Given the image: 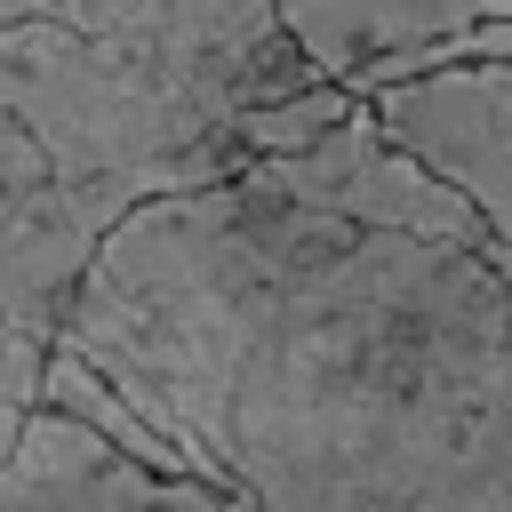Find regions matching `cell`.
<instances>
[{"label":"cell","mask_w":512,"mask_h":512,"mask_svg":"<svg viewBox=\"0 0 512 512\" xmlns=\"http://www.w3.org/2000/svg\"><path fill=\"white\" fill-rule=\"evenodd\" d=\"M0 512H232L216 488L152 472L96 440L88 424L32 408L16 448L0 456Z\"/></svg>","instance_id":"5b68a950"},{"label":"cell","mask_w":512,"mask_h":512,"mask_svg":"<svg viewBox=\"0 0 512 512\" xmlns=\"http://www.w3.org/2000/svg\"><path fill=\"white\" fill-rule=\"evenodd\" d=\"M48 360L56 352H40V344H24L8 320H0V400L8 408H40V384H48Z\"/></svg>","instance_id":"8992f818"},{"label":"cell","mask_w":512,"mask_h":512,"mask_svg":"<svg viewBox=\"0 0 512 512\" xmlns=\"http://www.w3.org/2000/svg\"><path fill=\"white\" fill-rule=\"evenodd\" d=\"M232 512H512V256L256 176L136 208L56 336Z\"/></svg>","instance_id":"6da1fadb"},{"label":"cell","mask_w":512,"mask_h":512,"mask_svg":"<svg viewBox=\"0 0 512 512\" xmlns=\"http://www.w3.org/2000/svg\"><path fill=\"white\" fill-rule=\"evenodd\" d=\"M368 120L392 152L432 168L512 256V64L424 72L368 96Z\"/></svg>","instance_id":"3957f363"},{"label":"cell","mask_w":512,"mask_h":512,"mask_svg":"<svg viewBox=\"0 0 512 512\" xmlns=\"http://www.w3.org/2000/svg\"><path fill=\"white\" fill-rule=\"evenodd\" d=\"M312 80L280 8L248 0H16L0 8V112L32 136L96 248L152 200L232 184L240 120Z\"/></svg>","instance_id":"7a4b0ae2"},{"label":"cell","mask_w":512,"mask_h":512,"mask_svg":"<svg viewBox=\"0 0 512 512\" xmlns=\"http://www.w3.org/2000/svg\"><path fill=\"white\" fill-rule=\"evenodd\" d=\"M88 256H96V232L72 216L32 136L0 112V320L24 344L56 352L64 312L88 280Z\"/></svg>","instance_id":"277c9868"},{"label":"cell","mask_w":512,"mask_h":512,"mask_svg":"<svg viewBox=\"0 0 512 512\" xmlns=\"http://www.w3.org/2000/svg\"><path fill=\"white\" fill-rule=\"evenodd\" d=\"M24 416H32V408H8V400H0V456L16 448V432H24Z\"/></svg>","instance_id":"52a82bcc"}]
</instances>
